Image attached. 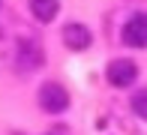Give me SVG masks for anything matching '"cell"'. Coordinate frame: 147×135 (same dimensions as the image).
Returning a JSON list of instances; mask_svg holds the SVG:
<instances>
[{
	"label": "cell",
	"instance_id": "6da1fadb",
	"mask_svg": "<svg viewBox=\"0 0 147 135\" xmlns=\"http://www.w3.org/2000/svg\"><path fill=\"white\" fill-rule=\"evenodd\" d=\"M39 105H42L48 114L66 111V108H69V93H66V87H60L57 81L42 84V87H39Z\"/></svg>",
	"mask_w": 147,
	"mask_h": 135
},
{
	"label": "cell",
	"instance_id": "7a4b0ae2",
	"mask_svg": "<svg viewBox=\"0 0 147 135\" xmlns=\"http://www.w3.org/2000/svg\"><path fill=\"white\" fill-rule=\"evenodd\" d=\"M105 78H108L111 87H129V84H135V78H138V66L132 63V60H126V57H117V60L108 63Z\"/></svg>",
	"mask_w": 147,
	"mask_h": 135
},
{
	"label": "cell",
	"instance_id": "3957f363",
	"mask_svg": "<svg viewBox=\"0 0 147 135\" xmlns=\"http://www.w3.org/2000/svg\"><path fill=\"white\" fill-rule=\"evenodd\" d=\"M120 39L129 48H147V15H132L120 30Z\"/></svg>",
	"mask_w": 147,
	"mask_h": 135
},
{
	"label": "cell",
	"instance_id": "277c9868",
	"mask_svg": "<svg viewBox=\"0 0 147 135\" xmlns=\"http://www.w3.org/2000/svg\"><path fill=\"white\" fill-rule=\"evenodd\" d=\"M42 60H45V54H42L36 39H21V42H18V66H24L27 72H33V69H39Z\"/></svg>",
	"mask_w": 147,
	"mask_h": 135
},
{
	"label": "cell",
	"instance_id": "5b68a950",
	"mask_svg": "<svg viewBox=\"0 0 147 135\" xmlns=\"http://www.w3.org/2000/svg\"><path fill=\"white\" fill-rule=\"evenodd\" d=\"M90 42H93V33L84 24H66L63 27V45L69 51H84Z\"/></svg>",
	"mask_w": 147,
	"mask_h": 135
},
{
	"label": "cell",
	"instance_id": "8992f818",
	"mask_svg": "<svg viewBox=\"0 0 147 135\" xmlns=\"http://www.w3.org/2000/svg\"><path fill=\"white\" fill-rule=\"evenodd\" d=\"M30 12H33V18H36V21L48 24V21H54V18H57L60 0H30Z\"/></svg>",
	"mask_w": 147,
	"mask_h": 135
},
{
	"label": "cell",
	"instance_id": "52a82bcc",
	"mask_svg": "<svg viewBox=\"0 0 147 135\" xmlns=\"http://www.w3.org/2000/svg\"><path fill=\"white\" fill-rule=\"evenodd\" d=\"M132 111L147 120V87H141V90L132 93Z\"/></svg>",
	"mask_w": 147,
	"mask_h": 135
}]
</instances>
